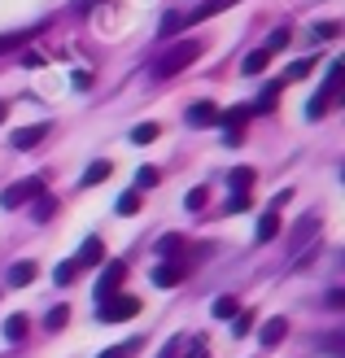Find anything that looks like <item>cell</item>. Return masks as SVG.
Instances as JSON below:
<instances>
[{
    "instance_id": "obj_1",
    "label": "cell",
    "mask_w": 345,
    "mask_h": 358,
    "mask_svg": "<svg viewBox=\"0 0 345 358\" xmlns=\"http://www.w3.org/2000/svg\"><path fill=\"white\" fill-rule=\"evenodd\" d=\"M197 57H202V40H179V44H171L167 52H162L157 75H162V79H171V75H179V70H188Z\"/></svg>"
},
{
    "instance_id": "obj_2",
    "label": "cell",
    "mask_w": 345,
    "mask_h": 358,
    "mask_svg": "<svg viewBox=\"0 0 345 358\" xmlns=\"http://www.w3.org/2000/svg\"><path fill=\"white\" fill-rule=\"evenodd\" d=\"M341 75H345V62H332V66H328V79H323V92H319L311 105H306V114H311V118H323V114H328L332 96L341 92Z\"/></svg>"
},
{
    "instance_id": "obj_3",
    "label": "cell",
    "mask_w": 345,
    "mask_h": 358,
    "mask_svg": "<svg viewBox=\"0 0 345 358\" xmlns=\"http://www.w3.org/2000/svg\"><path fill=\"white\" fill-rule=\"evenodd\" d=\"M132 315H140V297H127V293H114L110 301L97 306V319H105V324H122Z\"/></svg>"
},
{
    "instance_id": "obj_4",
    "label": "cell",
    "mask_w": 345,
    "mask_h": 358,
    "mask_svg": "<svg viewBox=\"0 0 345 358\" xmlns=\"http://www.w3.org/2000/svg\"><path fill=\"white\" fill-rule=\"evenodd\" d=\"M40 179H22V184H9L5 192H0V206L5 210H17V206H27V201H35V196H40Z\"/></svg>"
},
{
    "instance_id": "obj_5",
    "label": "cell",
    "mask_w": 345,
    "mask_h": 358,
    "mask_svg": "<svg viewBox=\"0 0 345 358\" xmlns=\"http://www.w3.org/2000/svg\"><path fill=\"white\" fill-rule=\"evenodd\" d=\"M122 275H127L122 262H110V266H105V275L97 280V306H101V301H110V297L122 289Z\"/></svg>"
},
{
    "instance_id": "obj_6",
    "label": "cell",
    "mask_w": 345,
    "mask_h": 358,
    "mask_svg": "<svg viewBox=\"0 0 345 358\" xmlns=\"http://www.w3.org/2000/svg\"><path fill=\"white\" fill-rule=\"evenodd\" d=\"M48 131H52L48 122H35V127H17L9 140H13V149H22V153H27V149H35V145H40V140H44Z\"/></svg>"
},
{
    "instance_id": "obj_7",
    "label": "cell",
    "mask_w": 345,
    "mask_h": 358,
    "mask_svg": "<svg viewBox=\"0 0 345 358\" xmlns=\"http://www.w3.org/2000/svg\"><path fill=\"white\" fill-rule=\"evenodd\" d=\"M219 105H214V101H197V105H188V122H192V127H210V122H219Z\"/></svg>"
},
{
    "instance_id": "obj_8",
    "label": "cell",
    "mask_w": 345,
    "mask_h": 358,
    "mask_svg": "<svg viewBox=\"0 0 345 358\" xmlns=\"http://www.w3.org/2000/svg\"><path fill=\"white\" fill-rule=\"evenodd\" d=\"M101 258H105V241H101V236H87L83 249H79V258H75V266L83 271V266H97Z\"/></svg>"
},
{
    "instance_id": "obj_9",
    "label": "cell",
    "mask_w": 345,
    "mask_h": 358,
    "mask_svg": "<svg viewBox=\"0 0 345 358\" xmlns=\"http://www.w3.org/2000/svg\"><path fill=\"white\" fill-rule=\"evenodd\" d=\"M31 280H35V262H31V258H22V262L9 266V284H13V289H27Z\"/></svg>"
},
{
    "instance_id": "obj_10",
    "label": "cell",
    "mask_w": 345,
    "mask_h": 358,
    "mask_svg": "<svg viewBox=\"0 0 345 358\" xmlns=\"http://www.w3.org/2000/svg\"><path fill=\"white\" fill-rule=\"evenodd\" d=\"M258 336H262V345H280L284 336H288V324H284V319H267Z\"/></svg>"
},
{
    "instance_id": "obj_11",
    "label": "cell",
    "mask_w": 345,
    "mask_h": 358,
    "mask_svg": "<svg viewBox=\"0 0 345 358\" xmlns=\"http://www.w3.org/2000/svg\"><path fill=\"white\" fill-rule=\"evenodd\" d=\"M227 184L236 188V196H249V188H253V171H249V166H236V171H227Z\"/></svg>"
},
{
    "instance_id": "obj_12",
    "label": "cell",
    "mask_w": 345,
    "mask_h": 358,
    "mask_svg": "<svg viewBox=\"0 0 345 358\" xmlns=\"http://www.w3.org/2000/svg\"><path fill=\"white\" fill-rule=\"evenodd\" d=\"M276 236H280V214H276V210H267L262 219H258V241L267 245V241H276Z\"/></svg>"
},
{
    "instance_id": "obj_13",
    "label": "cell",
    "mask_w": 345,
    "mask_h": 358,
    "mask_svg": "<svg viewBox=\"0 0 345 358\" xmlns=\"http://www.w3.org/2000/svg\"><path fill=\"white\" fill-rule=\"evenodd\" d=\"M110 162H105V157H101V162H92V166H87L83 171V188H92V184H105V179H110Z\"/></svg>"
},
{
    "instance_id": "obj_14",
    "label": "cell",
    "mask_w": 345,
    "mask_h": 358,
    "mask_svg": "<svg viewBox=\"0 0 345 358\" xmlns=\"http://www.w3.org/2000/svg\"><path fill=\"white\" fill-rule=\"evenodd\" d=\"M179 280H184V266H157L153 271V284H162V289H175Z\"/></svg>"
},
{
    "instance_id": "obj_15",
    "label": "cell",
    "mask_w": 345,
    "mask_h": 358,
    "mask_svg": "<svg viewBox=\"0 0 345 358\" xmlns=\"http://www.w3.org/2000/svg\"><path fill=\"white\" fill-rule=\"evenodd\" d=\"M157 136H162L157 122H140V127H132V145H153Z\"/></svg>"
},
{
    "instance_id": "obj_16",
    "label": "cell",
    "mask_w": 345,
    "mask_h": 358,
    "mask_svg": "<svg viewBox=\"0 0 345 358\" xmlns=\"http://www.w3.org/2000/svg\"><path fill=\"white\" fill-rule=\"evenodd\" d=\"M267 66H271V52L258 48V52H249V57H245V75H262Z\"/></svg>"
},
{
    "instance_id": "obj_17",
    "label": "cell",
    "mask_w": 345,
    "mask_h": 358,
    "mask_svg": "<svg viewBox=\"0 0 345 358\" xmlns=\"http://www.w3.org/2000/svg\"><path fill=\"white\" fill-rule=\"evenodd\" d=\"M232 5H236V0H206V5L192 13V22H202V17H214V13H223V9H232Z\"/></svg>"
},
{
    "instance_id": "obj_18",
    "label": "cell",
    "mask_w": 345,
    "mask_h": 358,
    "mask_svg": "<svg viewBox=\"0 0 345 358\" xmlns=\"http://www.w3.org/2000/svg\"><path fill=\"white\" fill-rule=\"evenodd\" d=\"M5 336H9V341H22V336H27V315H9L5 319Z\"/></svg>"
},
{
    "instance_id": "obj_19",
    "label": "cell",
    "mask_w": 345,
    "mask_h": 358,
    "mask_svg": "<svg viewBox=\"0 0 345 358\" xmlns=\"http://www.w3.org/2000/svg\"><path fill=\"white\" fill-rule=\"evenodd\" d=\"M206 201H210V188H192V192L184 196V206H188L192 214H202V210H206Z\"/></svg>"
},
{
    "instance_id": "obj_20",
    "label": "cell",
    "mask_w": 345,
    "mask_h": 358,
    "mask_svg": "<svg viewBox=\"0 0 345 358\" xmlns=\"http://www.w3.org/2000/svg\"><path fill=\"white\" fill-rule=\"evenodd\" d=\"M157 179H162L157 166H140V171H136V184H140V188H157ZM140 188H136V192H140Z\"/></svg>"
},
{
    "instance_id": "obj_21",
    "label": "cell",
    "mask_w": 345,
    "mask_h": 358,
    "mask_svg": "<svg viewBox=\"0 0 345 358\" xmlns=\"http://www.w3.org/2000/svg\"><path fill=\"white\" fill-rule=\"evenodd\" d=\"M162 254H167V258H179V254H184V236H175V231H171V236H162Z\"/></svg>"
},
{
    "instance_id": "obj_22",
    "label": "cell",
    "mask_w": 345,
    "mask_h": 358,
    "mask_svg": "<svg viewBox=\"0 0 345 358\" xmlns=\"http://www.w3.org/2000/svg\"><path fill=\"white\" fill-rule=\"evenodd\" d=\"M214 315H219V319H236L241 306H236V297H219V301H214Z\"/></svg>"
},
{
    "instance_id": "obj_23",
    "label": "cell",
    "mask_w": 345,
    "mask_h": 358,
    "mask_svg": "<svg viewBox=\"0 0 345 358\" xmlns=\"http://www.w3.org/2000/svg\"><path fill=\"white\" fill-rule=\"evenodd\" d=\"M52 210H57V201H52V196H35V219H40V223L52 219Z\"/></svg>"
},
{
    "instance_id": "obj_24",
    "label": "cell",
    "mask_w": 345,
    "mask_h": 358,
    "mask_svg": "<svg viewBox=\"0 0 345 358\" xmlns=\"http://www.w3.org/2000/svg\"><path fill=\"white\" fill-rule=\"evenodd\" d=\"M288 40H293V35H288L284 27H280V31H271V35H267V52H280V48H288Z\"/></svg>"
},
{
    "instance_id": "obj_25",
    "label": "cell",
    "mask_w": 345,
    "mask_h": 358,
    "mask_svg": "<svg viewBox=\"0 0 345 358\" xmlns=\"http://www.w3.org/2000/svg\"><path fill=\"white\" fill-rule=\"evenodd\" d=\"M140 350V341H122V345H114V350H105V354H97V358H132Z\"/></svg>"
},
{
    "instance_id": "obj_26",
    "label": "cell",
    "mask_w": 345,
    "mask_h": 358,
    "mask_svg": "<svg viewBox=\"0 0 345 358\" xmlns=\"http://www.w3.org/2000/svg\"><path fill=\"white\" fill-rule=\"evenodd\" d=\"M136 210H140V192L132 188V192H122V196H118V214H136Z\"/></svg>"
},
{
    "instance_id": "obj_27",
    "label": "cell",
    "mask_w": 345,
    "mask_h": 358,
    "mask_svg": "<svg viewBox=\"0 0 345 358\" xmlns=\"http://www.w3.org/2000/svg\"><path fill=\"white\" fill-rule=\"evenodd\" d=\"M276 101H280V83H271V87H262V96H258V110H276Z\"/></svg>"
},
{
    "instance_id": "obj_28",
    "label": "cell",
    "mask_w": 345,
    "mask_h": 358,
    "mask_svg": "<svg viewBox=\"0 0 345 358\" xmlns=\"http://www.w3.org/2000/svg\"><path fill=\"white\" fill-rule=\"evenodd\" d=\"M75 275H79V266H75V262H62L57 271H52V280H57V284H70Z\"/></svg>"
},
{
    "instance_id": "obj_29",
    "label": "cell",
    "mask_w": 345,
    "mask_h": 358,
    "mask_svg": "<svg viewBox=\"0 0 345 358\" xmlns=\"http://www.w3.org/2000/svg\"><path fill=\"white\" fill-rule=\"evenodd\" d=\"M66 319H70V310H66V306H57V310H48V319H44V324H48V332H57V328L66 324Z\"/></svg>"
},
{
    "instance_id": "obj_30",
    "label": "cell",
    "mask_w": 345,
    "mask_h": 358,
    "mask_svg": "<svg viewBox=\"0 0 345 358\" xmlns=\"http://www.w3.org/2000/svg\"><path fill=\"white\" fill-rule=\"evenodd\" d=\"M337 35H341L337 22H319V27H315V40H337Z\"/></svg>"
},
{
    "instance_id": "obj_31",
    "label": "cell",
    "mask_w": 345,
    "mask_h": 358,
    "mask_svg": "<svg viewBox=\"0 0 345 358\" xmlns=\"http://www.w3.org/2000/svg\"><path fill=\"white\" fill-rule=\"evenodd\" d=\"M311 70H315V62H293V66H288V79H306Z\"/></svg>"
},
{
    "instance_id": "obj_32",
    "label": "cell",
    "mask_w": 345,
    "mask_h": 358,
    "mask_svg": "<svg viewBox=\"0 0 345 358\" xmlns=\"http://www.w3.org/2000/svg\"><path fill=\"white\" fill-rule=\"evenodd\" d=\"M249 328H253V319H249L245 310H241V315H236V319H232V332H236V336H245Z\"/></svg>"
},
{
    "instance_id": "obj_33",
    "label": "cell",
    "mask_w": 345,
    "mask_h": 358,
    "mask_svg": "<svg viewBox=\"0 0 345 358\" xmlns=\"http://www.w3.org/2000/svg\"><path fill=\"white\" fill-rule=\"evenodd\" d=\"M179 27H184V17H179V13H167V17H162V31H167V35L179 31Z\"/></svg>"
},
{
    "instance_id": "obj_34",
    "label": "cell",
    "mask_w": 345,
    "mask_h": 358,
    "mask_svg": "<svg viewBox=\"0 0 345 358\" xmlns=\"http://www.w3.org/2000/svg\"><path fill=\"white\" fill-rule=\"evenodd\" d=\"M241 140H245V127H227L223 131V145H241Z\"/></svg>"
},
{
    "instance_id": "obj_35",
    "label": "cell",
    "mask_w": 345,
    "mask_h": 358,
    "mask_svg": "<svg viewBox=\"0 0 345 358\" xmlns=\"http://www.w3.org/2000/svg\"><path fill=\"white\" fill-rule=\"evenodd\" d=\"M27 40V35H5V40H0V52H9V48H17V44H22Z\"/></svg>"
},
{
    "instance_id": "obj_36",
    "label": "cell",
    "mask_w": 345,
    "mask_h": 358,
    "mask_svg": "<svg viewBox=\"0 0 345 358\" xmlns=\"http://www.w3.org/2000/svg\"><path fill=\"white\" fill-rule=\"evenodd\" d=\"M249 206V196H232V201H227V210L223 214H236V210H245Z\"/></svg>"
},
{
    "instance_id": "obj_37",
    "label": "cell",
    "mask_w": 345,
    "mask_h": 358,
    "mask_svg": "<svg viewBox=\"0 0 345 358\" xmlns=\"http://www.w3.org/2000/svg\"><path fill=\"white\" fill-rule=\"evenodd\" d=\"M157 358H179V345H175V341H171V345H167V350H162V354H157Z\"/></svg>"
},
{
    "instance_id": "obj_38",
    "label": "cell",
    "mask_w": 345,
    "mask_h": 358,
    "mask_svg": "<svg viewBox=\"0 0 345 358\" xmlns=\"http://www.w3.org/2000/svg\"><path fill=\"white\" fill-rule=\"evenodd\" d=\"M5 118H9V105H5V101H0V122H5Z\"/></svg>"
},
{
    "instance_id": "obj_39",
    "label": "cell",
    "mask_w": 345,
    "mask_h": 358,
    "mask_svg": "<svg viewBox=\"0 0 345 358\" xmlns=\"http://www.w3.org/2000/svg\"><path fill=\"white\" fill-rule=\"evenodd\" d=\"M192 358H206V354H192Z\"/></svg>"
}]
</instances>
